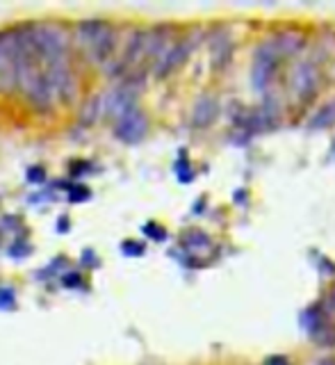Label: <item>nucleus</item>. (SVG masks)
I'll use <instances>...</instances> for the list:
<instances>
[{
	"label": "nucleus",
	"mask_w": 335,
	"mask_h": 365,
	"mask_svg": "<svg viewBox=\"0 0 335 365\" xmlns=\"http://www.w3.org/2000/svg\"><path fill=\"white\" fill-rule=\"evenodd\" d=\"M14 87V48H11V30L0 32V91Z\"/></svg>",
	"instance_id": "7ed1b4c3"
},
{
	"label": "nucleus",
	"mask_w": 335,
	"mask_h": 365,
	"mask_svg": "<svg viewBox=\"0 0 335 365\" xmlns=\"http://www.w3.org/2000/svg\"><path fill=\"white\" fill-rule=\"evenodd\" d=\"M276 64H279V51H276L274 46H264L256 60V71H253V83L258 85V89H262L269 83Z\"/></svg>",
	"instance_id": "20e7f679"
},
{
	"label": "nucleus",
	"mask_w": 335,
	"mask_h": 365,
	"mask_svg": "<svg viewBox=\"0 0 335 365\" xmlns=\"http://www.w3.org/2000/svg\"><path fill=\"white\" fill-rule=\"evenodd\" d=\"M333 121H335V103L321 108V112L313 119V128H326V125H331Z\"/></svg>",
	"instance_id": "6e6552de"
},
{
	"label": "nucleus",
	"mask_w": 335,
	"mask_h": 365,
	"mask_svg": "<svg viewBox=\"0 0 335 365\" xmlns=\"http://www.w3.org/2000/svg\"><path fill=\"white\" fill-rule=\"evenodd\" d=\"M315 85H317V73H315V68L313 66H299V71H297V80H294V89H297V94H308V96H313L315 94Z\"/></svg>",
	"instance_id": "0eeeda50"
},
{
	"label": "nucleus",
	"mask_w": 335,
	"mask_h": 365,
	"mask_svg": "<svg viewBox=\"0 0 335 365\" xmlns=\"http://www.w3.org/2000/svg\"><path fill=\"white\" fill-rule=\"evenodd\" d=\"M187 55H190V43L187 41H178L176 46L167 48L165 55L160 57V62H158V76L165 78V76L173 73V68H178L185 60H187Z\"/></svg>",
	"instance_id": "39448f33"
},
{
	"label": "nucleus",
	"mask_w": 335,
	"mask_h": 365,
	"mask_svg": "<svg viewBox=\"0 0 335 365\" xmlns=\"http://www.w3.org/2000/svg\"><path fill=\"white\" fill-rule=\"evenodd\" d=\"M317 365H335V359H324V361H319Z\"/></svg>",
	"instance_id": "9d476101"
},
{
	"label": "nucleus",
	"mask_w": 335,
	"mask_h": 365,
	"mask_svg": "<svg viewBox=\"0 0 335 365\" xmlns=\"http://www.w3.org/2000/svg\"><path fill=\"white\" fill-rule=\"evenodd\" d=\"M76 41L89 62L105 64L117 46V30L103 19H87L76 26Z\"/></svg>",
	"instance_id": "f257e3e1"
},
{
	"label": "nucleus",
	"mask_w": 335,
	"mask_h": 365,
	"mask_svg": "<svg viewBox=\"0 0 335 365\" xmlns=\"http://www.w3.org/2000/svg\"><path fill=\"white\" fill-rule=\"evenodd\" d=\"M267 365H287V361L285 359H281V356H276V359H269V363Z\"/></svg>",
	"instance_id": "1a4fd4ad"
},
{
	"label": "nucleus",
	"mask_w": 335,
	"mask_h": 365,
	"mask_svg": "<svg viewBox=\"0 0 335 365\" xmlns=\"http://www.w3.org/2000/svg\"><path fill=\"white\" fill-rule=\"evenodd\" d=\"M215 117H217V103L212 98H203V101L196 103L192 123L196 125V128H207Z\"/></svg>",
	"instance_id": "423d86ee"
},
{
	"label": "nucleus",
	"mask_w": 335,
	"mask_h": 365,
	"mask_svg": "<svg viewBox=\"0 0 335 365\" xmlns=\"http://www.w3.org/2000/svg\"><path fill=\"white\" fill-rule=\"evenodd\" d=\"M146 130H148V119L144 117V112L137 108L128 110L123 117H119L117 125H114V135L125 144H135L144 140Z\"/></svg>",
	"instance_id": "f03ea898"
}]
</instances>
